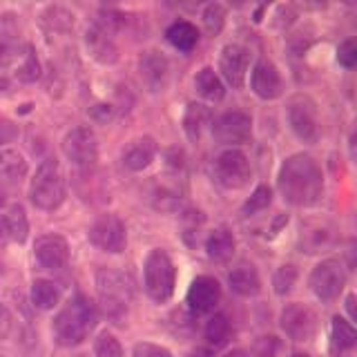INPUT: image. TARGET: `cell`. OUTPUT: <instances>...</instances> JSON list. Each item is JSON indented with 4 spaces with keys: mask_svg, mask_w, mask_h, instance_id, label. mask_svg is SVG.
I'll list each match as a JSON object with an SVG mask.
<instances>
[{
    "mask_svg": "<svg viewBox=\"0 0 357 357\" xmlns=\"http://www.w3.org/2000/svg\"><path fill=\"white\" fill-rule=\"evenodd\" d=\"M43 25L54 31H70L74 27V14L63 7H47L43 14Z\"/></svg>",
    "mask_w": 357,
    "mask_h": 357,
    "instance_id": "31",
    "label": "cell"
},
{
    "mask_svg": "<svg viewBox=\"0 0 357 357\" xmlns=\"http://www.w3.org/2000/svg\"><path fill=\"white\" fill-rule=\"evenodd\" d=\"M132 357H172V353L165 346L152 344V342H141L132 349Z\"/></svg>",
    "mask_w": 357,
    "mask_h": 357,
    "instance_id": "39",
    "label": "cell"
},
{
    "mask_svg": "<svg viewBox=\"0 0 357 357\" xmlns=\"http://www.w3.org/2000/svg\"><path fill=\"white\" fill-rule=\"evenodd\" d=\"M96 288H98V301L103 315L114 324H121L128 315V306L134 295L132 282L119 271L100 268L96 273Z\"/></svg>",
    "mask_w": 357,
    "mask_h": 357,
    "instance_id": "3",
    "label": "cell"
},
{
    "mask_svg": "<svg viewBox=\"0 0 357 357\" xmlns=\"http://www.w3.org/2000/svg\"><path fill=\"white\" fill-rule=\"evenodd\" d=\"M212 176H215V181L221 188L241 190L252 178V167L248 156L237 148H228L219 152L215 156V163H212Z\"/></svg>",
    "mask_w": 357,
    "mask_h": 357,
    "instance_id": "7",
    "label": "cell"
},
{
    "mask_svg": "<svg viewBox=\"0 0 357 357\" xmlns=\"http://www.w3.org/2000/svg\"><path fill=\"white\" fill-rule=\"evenodd\" d=\"M355 295H349L346 297V308H349V315H351V319H355Z\"/></svg>",
    "mask_w": 357,
    "mask_h": 357,
    "instance_id": "46",
    "label": "cell"
},
{
    "mask_svg": "<svg viewBox=\"0 0 357 357\" xmlns=\"http://www.w3.org/2000/svg\"><path fill=\"white\" fill-rule=\"evenodd\" d=\"M27 161L18 150H0V178L18 181L27 174Z\"/></svg>",
    "mask_w": 357,
    "mask_h": 357,
    "instance_id": "29",
    "label": "cell"
},
{
    "mask_svg": "<svg viewBox=\"0 0 357 357\" xmlns=\"http://www.w3.org/2000/svg\"><path fill=\"white\" fill-rule=\"evenodd\" d=\"M335 241V228L328 221H306L299 232L301 252H319Z\"/></svg>",
    "mask_w": 357,
    "mask_h": 357,
    "instance_id": "19",
    "label": "cell"
},
{
    "mask_svg": "<svg viewBox=\"0 0 357 357\" xmlns=\"http://www.w3.org/2000/svg\"><path fill=\"white\" fill-rule=\"evenodd\" d=\"M18 126L14 121H9L5 116H0V145H5V143H11V141H16L18 139Z\"/></svg>",
    "mask_w": 357,
    "mask_h": 357,
    "instance_id": "41",
    "label": "cell"
},
{
    "mask_svg": "<svg viewBox=\"0 0 357 357\" xmlns=\"http://www.w3.org/2000/svg\"><path fill=\"white\" fill-rule=\"evenodd\" d=\"M308 286L312 293H315V297L319 301H324V304L335 301L342 295V290L346 286V273H344L342 261H337V259L319 261L315 268H312V273L308 277Z\"/></svg>",
    "mask_w": 357,
    "mask_h": 357,
    "instance_id": "8",
    "label": "cell"
},
{
    "mask_svg": "<svg viewBox=\"0 0 357 357\" xmlns=\"http://www.w3.org/2000/svg\"><path fill=\"white\" fill-rule=\"evenodd\" d=\"M67 197L65 174L56 159H45L29 185V199L38 210H56Z\"/></svg>",
    "mask_w": 357,
    "mask_h": 357,
    "instance_id": "4",
    "label": "cell"
},
{
    "mask_svg": "<svg viewBox=\"0 0 357 357\" xmlns=\"http://www.w3.org/2000/svg\"><path fill=\"white\" fill-rule=\"evenodd\" d=\"M195 89L201 98L210 100V103H217V100L223 98L226 94V87H223V81L219 78V74L212 70V67H201L195 76Z\"/></svg>",
    "mask_w": 357,
    "mask_h": 357,
    "instance_id": "26",
    "label": "cell"
},
{
    "mask_svg": "<svg viewBox=\"0 0 357 357\" xmlns=\"http://www.w3.org/2000/svg\"><path fill=\"white\" fill-rule=\"evenodd\" d=\"M89 243L96 245L98 250L119 255L126 250L128 245V232L126 223H123L116 215H100L92 226H89Z\"/></svg>",
    "mask_w": 357,
    "mask_h": 357,
    "instance_id": "11",
    "label": "cell"
},
{
    "mask_svg": "<svg viewBox=\"0 0 357 357\" xmlns=\"http://www.w3.org/2000/svg\"><path fill=\"white\" fill-rule=\"evenodd\" d=\"M234 245H237V241H234V234L226 226H221V228H215L208 234V239H206V255L210 257L212 261L223 264V261L232 259Z\"/></svg>",
    "mask_w": 357,
    "mask_h": 357,
    "instance_id": "23",
    "label": "cell"
},
{
    "mask_svg": "<svg viewBox=\"0 0 357 357\" xmlns=\"http://www.w3.org/2000/svg\"><path fill=\"white\" fill-rule=\"evenodd\" d=\"M94 353L96 357H123V349L119 340L112 333H100L94 342Z\"/></svg>",
    "mask_w": 357,
    "mask_h": 357,
    "instance_id": "36",
    "label": "cell"
},
{
    "mask_svg": "<svg viewBox=\"0 0 357 357\" xmlns=\"http://www.w3.org/2000/svg\"><path fill=\"white\" fill-rule=\"evenodd\" d=\"M290 357H310V355H306V353H293Z\"/></svg>",
    "mask_w": 357,
    "mask_h": 357,
    "instance_id": "48",
    "label": "cell"
},
{
    "mask_svg": "<svg viewBox=\"0 0 357 357\" xmlns=\"http://www.w3.org/2000/svg\"><path fill=\"white\" fill-rule=\"evenodd\" d=\"M279 351H282V344L275 337V335H266L259 342H257V357H279Z\"/></svg>",
    "mask_w": 357,
    "mask_h": 357,
    "instance_id": "40",
    "label": "cell"
},
{
    "mask_svg": "<svg viewBox=\"0 0 357 357\" xmlns=\"http://www.w3.org/2000/svg\"><path fill=\"white\" fill-rule=\"evenodd\" d=\"M297 266L293 264H284L277 268V273L273 277V286H275V293L277 295H288L290 290H293V286L297 284Z\"/></svg>",
    "mask_w": 357,
    "mask_h": 357,
    "instance_id": "34",
    "label": "cell"
},
{
    "mask_svg": "<svg viewBox=\"0 0 357 357\" xmlns=\"http://www.w3.org/2000/svg\"><path fill=\"white\" fill-rule=\"evenodd\" d=\"M357 346V331L344 317H333L331 324V353L333 357H353Z\"/></svg>",
    "mask_w": 357,
    "mask_h": 357,
    "instance_id": "21",
    "label": "cell"
},
{
    "mask_svg": "<svg viewBox=\"0 0 357 357\" xmlns=\"http://www.w3.org/2000/svg\"><path fill=\"white\" fill-rule=\"evenodd\" d=\"M5 219V226L9 232V239L16 241V243H25L27 241V234H29V221L25 215V208L20 204L9 206V210L3 215Z\"/></svg>",
    "mask_w": 357,
    "mask_h": 357,
    "instance_id": "28",
    "label": "cell"
},
{
    "mask_svg": "<svg viewBox=\"0 0 357 357\" xmlns=\"http://www.w3.org/2000/svg\"><path fill=\"white\" fill-rule=\"evenodd\" d=\"M250 65V54L245 47L237 43H230L221 50L219 56V72L223 76V81L232 85L234 89H241L245 83V74H248Z\"/></svg>",
    "mask_w": 357,
    "mask_h": 357,
    "instance_id": "14",
    "label": "cell"
},
{
    "mask_svg": "<svg viewBox=\"0 0 357 357\" xmlns=\"http://www.w3.org/2000/svg\"><path fill=\"white\" fill-rule=\"evenodd\" d=\"M89 116H92L96 123H107L112 116H114V107L107 103H98L94 107H89Z\"/></svg>",
    "mask_w": 357,
    "mask_h": 357,
    "instance_id": "43",
    "label": "cell"
},
{
    "mask_svg": "<svg viewBox=\"0 0 357 357\" xmlns=\"http://www.w3.org/2000/svg\"><path fill=\"white\" fill-rule=\"evenodd\" d=\"M188 357H215V353H212L210 349H206V346H197V349H192L188 353Z\"/></svg>",
    "mask_w": 357,
    "mask_h": 357,
    "instance_id": "45",
    "label": "cell"
},
{
    "mask_svg": "<svg viewBox=\"0 0 357 357\" xmlns=\"http://www.w3.org/2000/svg\"><path fill=\"white\" fill-rule=\"evenodd\" d=\"M212 123V112L204 103H190L183 116V130L188 134V139L192 143H199L204 137L206 128Z\"/></svg>",
    "mask_w": 357,
    "mask_h": 357,
    "instance_id": "24",
    "label": "cell"
},
{
    "mask_svg": "<svg viewBox=\"0 0 357 357\" xmlns=\"http://www.w3.org/2000/svg\"><path fill=\"white\" fill-rule=\"evenodd\" d=\"M337 63L342 67H346V70H353V67L357 65V45L353 38L340 43L337 47Z\"/></svg>",
    "mask_w": 357,
    "mask_h": 357,
    "instance_id": "38",
    "label": "cell"
},
{
    "mask_svg": "<svg viewBox=\"0 0 357 357\" xmlns=\"http://www.w3.org/2000/svg\"><path fill=\"white\" fill-rule=\"evenodd\" d=\"M279 195L286 204L297 208L315 206L324 195V174L319 163L310 154H293L282 163L277 174Z\"/></svg>",
    "mask_w": 357,
    "mask_h": 357,
    "instance_id": "1",
    "label": "cell"
},
{
    "mask_svg": "<svg viewBox=\"0 0 357 357\" xmlns=\"http://www.w3.org/2000/svg\"><path fill=\"white\" fill-rule=\"evenodd\" d=\"M16 78L20 83H36L40 78V63H38V56L33 54L31 47H27V54L22 56V63L16 70Z\"/></svg>",
    "mask_w": 357,
    "mask_h": 357,
    "instance_id": "35",
    "label": "cell"
},
{
    "mask_svg": "<svg viewBox=\"0 0 357 357\" xmlns=\"http://www.w3.org/2000/svg\"><path fill=\"white\" fill-rule=\"evenodd\" d=\"M212 137H215L221 145L228 148H237V145H245L252 139V119L245 112H226L212 119L210 123Z\"/></svg>",
    "mask_w": 357,
    "mask_h": 357,
    "instance_id": "9",
    "label": "cell"
},
{
    "mask_svg": "<svg viewBox=\"0 0 357 357\" xmlns=\"http://www.w3.org/2000/svg\"><path fill=\"white\" fill-rule=\"evenodd\" d=\"M33 257L45 271H63L70 261V245L61 234H43L33 241Z\"/></svg>",
    "mask_w": 357,
    "mask_h": 357,
    "instance_id": "15",
    "label": "cell"
},
{
    "mask_svg": "<svg viewBox=\"0 0 357 357\" xmlns=\"http://www.w3.org/2000/svg\"><path fill=\"white\" fill-rule=\"evenodd\" d=\"M165 38L178 52H192L199 45V29L188 20H176L167 27Z\"/></svg>",
    "mask_w": 357,
    "mask_h": 357,
    "instance_id": "25",
    "label": "cell"
},
{
    "mask_svg": "<svg viewBox=\"0 0 357 357\" xmlns=\"http://www.w3.org/2000/svg\"><path fill=\"white\" fill-rule=\"evenodd\" d=\"M271 204H273V190L268 188V185H257V190L252 192V197L243 204L241 215H243V217H252V215H257V212L266 210Z\"/></svg>",
    "mask_w": 357,
    "mask_h": 357,
    "instance_id": "33",
    "label": "cell"
},
{
    "mask_svg": "<svg viewBox=\"0 0 357 357\" xmlns=\"http://www.w3.org/2000/svg\"><path fill=\"white\" fill-rule=\"evenodd\" d=\"M201 20H204V27L210 36H217V33H221L223 25H226V7L221 3L206 5L204 14H201Z\"/></svg>",
    "mask_w": 357,
    "mask_h": 357,
    "instance_id": "32",
    "label": "cell"
},
{
    "mask_svg": "<svg viewBox=\"0 0 357 357\" xmlns=\"http://www.w3.org/2000/svg\"><path fill=\"white\" fill-rule=\"evenodd\" d=\"M98 321L96 304L85 295H74L67 304L59 310V315L54 317L52 331L54 340L59 346L72 349V346L83 344L89 333L94 331Z\"/></svg>",
    "mask_w": 357,
    "mask_h": 357,
    "instance_id": "2",
    "label": "cell"
},
{
    "mask_svg": "<svg viewBox=\"0 0 357 357\" xmlns=\"http://www.w3.org/2000/svg\"><path fill=\"white\" fill-rule=\"evenodd\" d=\"M139 78L150 94L163 92L170 78V61L165 59L163 52L148 50L139 56Z\"/></svg>",
    "mask_w": 357,
    "mask_h": 357,
    "instance_id": "13",
    "label": "cell"
},
{
    "mask_svg": "<svg viewBox=\"0 0 357 357\" xmlns=\"http://www.w3.org/2000/svg\"><path fill=\"white\" fill-rule=\"evenodd\" d=\"M20 52H22L20 43L9 40V38L0 40V70H3V67H9L14 61L22 59L25 54H20Z\"/></svg>",
    "mask_w": 357,
    "mask_h": 357,
    "instance_id": "37",
    "label": "cell"
},
{
    "mask_svg": "<svg viewBox=\"0 0 357 357\" xmlns=\"http://www.w3.org/2000/svg\"><path fill=\"white\" fill-rule=\"evenodd\" d=\"M176 271L170 255L161 248H154L143 264V286L145 293L156 304H165L174 295Z\"/></svg>",
    "mask_w": 357,
    "mask_h": 357,
    "instance_id": "5",
    "label": "cell"
},
{
    "mask_svg": "<svg viewBox=\"0 0 357 357\" xmlns=\"http://www.w3.org/2000/svg\"><path fill=\"white\" fill-rule=\"evenodd\" d=\"M63 154L76 167H92L98 159V139L89 126L70 130L63 139Z\"/></svg>",
    "mask_w": 357,
    "mask_h": 357,
    "instance_id": "10",
    "label": "cell"
},
{
    "mask_svg": "<svg viewBox=\"0 0 357 357\" xmlns=\"http://www.w3.org/2000/svg\"><path fill=\"white\" fill-rule=\"evenodd\" d=\"M61 301V290L50 279H36L31 284V304L40 310H52L59 306Z\"/></svg>",
    "mask_w": 357,
    "mask_h": 357,
    "instance_id": "27",
    "label": "cell"
},
{
    "mask_svg": "<svg viewBox=\"0 0 357 357\" xmlns=\"http://www.w3.org/2000/svg\"><path fill=\"white\" fill-rule=\"evenodd\" d=\"M286 116L288 126L293 134L308 145L319 141V114H317V103L308 94H295L288 98L286 103Z\"/></svg>",
    "mask_w": 357,
    "mask_h": 357,
    "instance_id": "6",
    "label": "cell"
},
{
    "mask_svg": "<svg viewBox=\"0 0 357 357\" xmlns=\"http://www.w3.org/2000/svg\"><path fill=\"white\" fill-rule=\"evenodd\" d=\"M226 357H250V355L245 353V351H241V349H234V351H230Z\"/></svg>",
    "mask_w": 357,
    "mask_h": 357,
    "instance_id": "47",
    "label": "cell"
},
{
    "mask_svg": "<svg viewBox=\"0 0 357 357\" xmlns=\"http://www.w3.org/2000/svg\"><path fill=\"white\" fill-rule=\"evenodd\" d=\"M230 319L223 315V312H217V315H212L206 324V340L210 342V346H215V349H219V346H223L228 340H230Z\"/></svg>",
    "mask_w": 357,
    "mask_h": 357,
    "instance_id": "30",
    "label": "cell"
},
{
    "mask_svg": "<svg viewBox=\"0 0 357 357\" xmlns=\"http://www.w3.org/2000/svg\"><path fill=\"white\" fill-rule=\"evenodd\" d=\"M250 87L261 100H275L282 96L284 81H282V74L277 70V65L268 59L257 61L250 74Z\"/></svg>",
    "mask_w": 357,
    "mask_h": 357,
    "instance_id": "17",
    "label": "cell"
},
{
    "mask_svg": "<svg viewBox=\"0 0 357 357\" xmlns=\"http://www.w3.org/2000/svg\"><path fill=\"white\" fill-rule=\"evenodd\" d=\"M156 152H159V145H156L152 137H139L130 141L128 148L123 150V163H126L128 170L141 172L152 165V161L156 159Z\"/></svg>",
    "mask_w": 357,
    "mask_h": 357,
    "instance_id": "20",
    "label": "cell"
},
{
    "mask_svg": "<svg viewBox=\"0 0 357 357\" xmlns=\"http://www.w3.org/2000/svg\"><path fill=\"white\" fill-rule=\"evenodd\" d=\"M11 328H14V315H11L7 306L0 304V340H7Z\"/></svg>",
    "mask_w": 357,
    "mask_h": 357,
    "instance_id": "42",
    "label": "cell"
},
{
    "mask_svg": "<svg viewBox=\"0 0 357 357\" xmlns=\"http://www.w3.org/2000/svg\"><path fill=\"white\" fill-rule=\"evenodd\" d=\"M279 324H282V331L295 342H308L317 333V315L312 312V308L299 304V301L284 306Z\"/></svg>",
    "mask_w": 357,
    "mask_h": 357,
    "instance_id": "12",
    "label": "cell"
},
{
    "mask_svg": "<svg viewBox=\"0 0 357 357\" xmlns=\"http://www.w3.org/2000/svg\"><path fill=\"white\" fill-rule=\"evenodd\" d=\"M221 299V286L215 277L210 275H199L188 288V306L195 315H206V312L215 310V306Z\"/></svg>",
    "mask_w": 357,
    "mask_h": 357,
    "instance_id": "16",
    "label": "cell"
},
{
    "mask_svg": "<svg viewBox=\"0 0 357 357\" xmlns=\"http://www.w3.org/2000/svg\"><path fill=\"white\" fill-rule=\"evenodd\" d=\"M85 47L89 56L100 65H114L119 61V45L114 40V31H109L96 20L85 33Z\"/></svg>",
    "mask_w": 357,
    "mask_h": 357,
    "instance_id": "18",
    "label": "cell"
},
{
    "mask_svg": "<svg viewBox=\"0 0 357 357\" xmlns=\"http://www.w3.org/2000/svg\"><path fill=\"white\" fill-rule=\"evenodd\" d=\"M9 232H7V226H5V219L3 215H0V248H5V245L9 243Z\"/></svg>",
    "mask_w": 357,
    "mask_h": 357,
    "instance_id": "44",
    "label": "cell"
},
{
    "mask_svg": "<svg viewBox=\"0 0 357 357\" xmlns=\"http://www.w3.org/2000/svg\"><path fill=\"white\" fill-rule=\"evenodd\" d=\"M5 204V195L3 192H0V206H3Z\"/></svg>",
    "mask_w": 357,
    "mask_h": 357,
    "instance_id": "49",
    "label": "cell"
},
{
    "mask_svg": "<svg viewBox=\"0 0 357 357\" xmlns=\"http://www.w3.org/2000/svg\"><path fill=\"white\" fill-rule=\"evenodd\" d=\"M228 284L232 288V293H237L241 297H255V295H259V290H261V277L252 264L243 261L230 271Z\"/></svg>",
    "mask_w": 357,
    "mask_h": 357,
    "instance_id": "22",
    "label": "cell"
}]
</instances>
